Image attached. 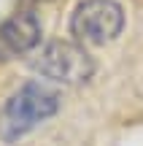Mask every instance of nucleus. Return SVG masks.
Returning a JSON list of instances; mask_svg holds the SVG:
<instances>
[{
	"instance_id": "f257e3e1",
	"label": "nucleus",
	"mask_w": 143,
	"mask_h": 146,
	"mask_svg": "<svg viewBox=\"0 0 143 146\" xmlns=\"http://www.w3.org/2000/svg\"><path fill=\"white\" fill-rule=\"evenodd\" d=\"M59 92L41 81H24L19 89L11 92L5 106L0 108V141L16 143L32 133L41 122L59 111Z\"/></svg>"
},
{
	"instance_id": "f03ea898",
	"label": "nucleus",
	"mask_w": 143,
	"mask_h": 146,
	"mask_svg": "<svg viewBox=\"0 0 143 146\" xmlns=\"http://www.w3.org/2000/svg\"><path fill=\"white\" fill-rule=\"evenodd\" d=\"M30 68H32V73H38L46 81L76 87V84H84L95 76L97 62L76 41H49L30 60Z\"/></svg>"
},
{
	"instance_id": "7ed1b4c3",
	"label": "nucleus",
	"mask_w": 143,
	"mask_h": 146,
	"mask_svg": "<svg viewBox=\"0 0 143 146\" xmlns=\"http://www.w3.org/2000/svg\"><path fill=\"white\" fill-rule=\"evenodd\" d=\"M124 27V8L116 0H81L70 16V33L84 46H103Z\"/></svg>"
},
{
	"instance_id": "20e7f679",
	"label": "nucleus",
	"mask_w": 143,
	"mask_h": 146,
	"mask_svg": "<svg viewBox=\"0 0 143 146\" xmlns=\"http://www.w3.org/2000/svg\"><path fill=\"white\" fill-rule=\"evenodd\" d=\"M41 43V19L32 11H16L0 25V62L24 57Z\"/></svg>"
}]
</instances>
